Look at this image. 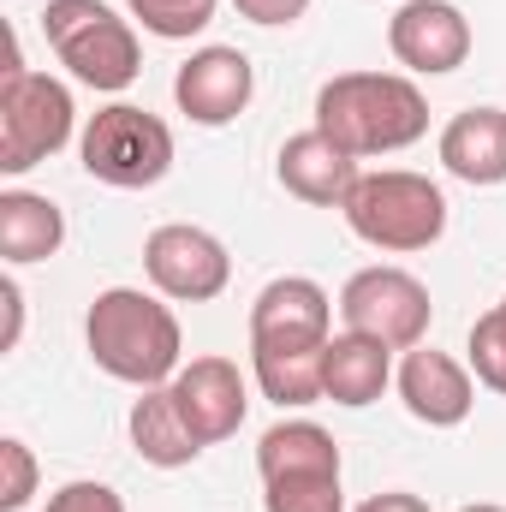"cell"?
<instances>
[{"label":"cell","mask_w":506,"mask_h":512,"mask_svg":"<svg viewBox=\"0 0 506 512\" xmlns=\"http://www.w3.org/2000/svg\"><path fill=\"white\" fill-rule=\"evenodd\" d=\"M84 346H90V364L102 376H114V382L143 393V387H167L179 376L185 334H179V316L161 304V292L108 286V292L90 298Z\"/></svg>","instance_id":"6da1fadb"},{"label":"cell","mask_w":506,"mask_h":512,"mask_svg":"<svg viewBox=\"0 0 506 512\" xmlns=\"http://www.w3.org/2000/svg\"><path fill=\"white\" fill-rule=\"evenodd\" d=\"M316 131H328L346 155H399L423 143L429 102L405 72H340L316 90Z\"/></svg>","instance_id":"7a4b0ae2"},{"label":"cell","mask_w":506,"mask_h":512,"mask_svg":"<svg viewBox=\"0 0 506 512\" xmlns=\"http://www.w3.org/2000/svg\"><path fill=\"white\" fill-rule=\"evenodd\" d=\"M346 227L387 256H411L429 251L441 233H447V197L429 173H411V167H381V173H358L352 197L340 203Z\"/></svg>","instance_id":"3957f363"},{"label":"cell","mask_w":506,"mask_h":512,"mask_svg":"<svg viewBox=\"0 0 506 512\" xmlns=\"http://www.w3.org/2000/svg\"><path fill=\"white\" fill-rule=\"evenodd\" d=\"M42 36H48L54 60H60L78 84H90V90H102V96L131 90L137 72H143L137 30H131V18H120L108 0H48Z\"/></svg>","instance_id":"277c9868"},{"label":"cell","mask_w":506,"mask_h":512,"mask_svg":"<svg viewBox=\"0 0 506 512\" xmlns=\"http://www.w3.org/2000/svg\"><path fill=\"white\" fill-rule=\"evenodd\" d=\"M78 161L90 179L114 191H149L173 173V126L149 108L108 102L102 114H90V126L78 137Z\"/></svg>","instance_id":"5b68a950"},{"label":"cell","mask_w":506,"mask_h":512,"mask_svg":"<svg viewBox=\"0 0 506 512\" xmlns=\"http://www.w3.org/2000/svg\"><path fill=\"white\" fill-rule=\"evenodd\" d=\"M78 131L72 90L48 72H6L0 84V173H30L60 155Z\"/></svg>","instance_id":"8992f818"},{"label":"cell","mask_w":506,"mask_h":512,"mask_svg":"<svg viewBox=\"0 0 506 512\" xmlns=\"http://www.w3.org/2000/svg\"><path fill=\"white\" fill-rule=\"evenodd\" d=\"M340 322L352 334H370L387 352H411L429 340V322H435V304H429V286L411 274V268H358L346 286H340Z\"/></svg>","instance_id":"52a82bcc"},{"label":"cell","mask_w":506,"mask_h":512,"mask_svg":"<svg viewBox=\"0 0 506 512\" xmlns=\"http://www.w3.org/2000/svg\"><path fill=\"white\" fill-rule=\"evenodd\" d=\"M143 274L161 298L173 304H209L227 292L233 280V256L227 245L209 233V227H191V221H167L143 239Z\"/></svg>","instance_id":"ba28073f"},{"label":"cell","mask_w":506,"mask_h":512,"mask_svg":"<svg viewBox=\"0 0 506 512\" xmlns=\"http://www.w3.org/2000/svg\"><path fill=\"white\" fill-rule=\"evenodd\" d=\"M256 96V66L245 48H227V42H209L197 48L179 72H173V102L191 126H233Z\"/></svg>","instance_id":"9c48e42d"},{"label":"cell","mask_w":506,"mask_h":512,"mask_svg":"<svg viewBox=\"0 0 506 512\" xmlns=\"http://www.w3.org/2000/svg\"><path fill=\"white\" fill-rule=\"evenodd\" d=\"M387 48L411 78H447L471 60V18L453 0H405L387 18Z\"/></svg>","instance_id":"30bf717a"},{"label":"cell","mask_w":506,"mask_h":512,"mask_svg":"<svg viewBox=\"0 0 506 512\" xmlns=\"http://www.w3.org/2000/svg\"><path fill=\"white\" fill-rule=\"evenodd\" d=\"M334 340V298L310 274H280L251 304V346H328Z\"/></svg>","instance_id":"8fae6325"},{"label":"cell","mask_w":506,"mask_h":512,"mask_svg":"<svg viewBox=\"0 0 506 512\" xmlns=\"http://www.w3.org/2000/svg\"><path fill=\"white\" fill-rule=\"evenodd\" d=\"M393 387H399L405 411L417 423H429V429H459L471 417V405H477L471 364H459V358H447L435 346H411L399 358V370H393Z\"/></svg>","instance_id":"7c38bea8"},{"label":"cell","mask_w":506,"mask_h":512,"mask_svg":"<svg viewBox=\"0 0 506 512\" xmlns=\"http://www.w3.org/2000/svg\"><path fill=\"white\" fill-rule=\"evenodd\" d=\"M167 387H173V399H179V411L203 447L233 441L245 411H251V382L239 376L233 358H191V364H179V376Z\"/></svg>","instance_id":"4fadbf2b"},{"label":"cell","mask_w":506,"mask_h":512,"mask_svg":"<svg viewBox=\"0 0 506 512\" xmlns=\"http://www.w3.org/2000/svg\"><path fill=\"white\" fill-rule=\"evenodd\" d=\"M274 173H280V185H286L298 203H310V209H340V203L352 197V185H358V155H346L328 131L310 126V131H298V137L280 143Z\"/></svg>","instance_id":"5bb4252c"},{"label":"cell","mask_w":506,"mask_h":512,"mask_svg":"<svg viewBox=\"0 0 506 512\" xmlns=\"http://www.w3.org/2000/svg\"><path fill=\"white\" fill-rule=\"evenodd\" d=\"M441 167L465 185H506V108H465L441 126Z\"/></svg>","instance_id":"9a60e30c"},{"label":"cell","mask_w":506,"mask_h":512,"mask_svg":"<svg viewBox=\"0 0 506 512\" xmlns=\"http://www.w3.org/2000/svg\"><path fill=\"white\" fill-rule=\"evenodd\" d=\"M126 429H131L137 459L155 465V471H185V465L203 453L197 429L185 423V411H179V399H173V387H143V393L131 399Z\"/></svg>","instance_id":"2e32d148"},{"label":"cell","mask_w":506,"mask_h":512,"mask_svg":"<svg viewBox=\"0 0 506 512\" xmlns=\"http://www.w3.org/2000/svg\"><path fill=\"white\" fill-rule=\"evenodd\" d=\"M387 382H393V352L381 340L352 334V328L328 340V352H322V399H334L346 411H364L387 393Z\"/></svg>","instance_id":"e0dca14e"},{"label":"cell","mask_w":506,"mask_h":512,"mask_svg":"<svg viewBox=\"0 0 506 512\" xmlns=\"http://www.w3.org/2000/svg\"><path fill=\"white\" fill-rule=\"evenodd\" d=\"M66 245V215L54 197L42 191H0V262L24 268V262H48Z\"/></svg>","instance_id":"ac0fdd59"},{"label":"cell","mask_w":506,"mask_h":512,"mask_svg":"<svg viewBox=\"0 0 506 512\" xmlns=\"http://www.w3.org/2000/svg\"><path fill=\"white\" fill-rule=\"evenodd\" d=\"M256 471L268 477H304V471H340V441L310 423V417H286L256 441Z\"/></svg>","instance_id":"d6986e66"},{"label":"cell","mask_w":506,"mask_h":512,"mask_svg":"<svg viewBox=\"0 0 506 512\" xmlns=\"http://www.w3.org/2000/svg\"><path fill=\"white\" fill-rule=\"evenodd\" d=\"M322 352L328 346H251V370L262 399H274L280 411L316 405L322 399Z\"/></svg>","instance_id":"ffe728a7"},{"label":"cell","mask_w":506,"mask_h":512,"mask_svg":"<svg viewBox=\"0 0 506 512\" xmlns=\"http://www.w3.org/2000/svg\"><path fill=\"white\" fill-rule=\"evenodd\" d=\"M262 512H346L340 471H304V477H268Z\"/></svg>","instance_id":"44dd1931"},{"label":"cell","mask_w":506,"mask_h":512,"mask_svg":"<svg viewBox=\"0 0 506 512\" xmlns=\"http://www.w3.org/2000/svg\"><path fill=\"white\" fill-rule=\"evenodd\" d=\"M126 6L149 36H161V42H191V36H203V30L215 24V6H221V0H126Z\"/></svg>","instance_id":"7402d4cb"},{"label":"cell","mask_w":506,"mask_h":512,"mask_svg":"<svg viewBox=\"0 0 506 512\" xmlns=\"http://www.w3.org/2000/svg\"><path fill=\"white\" fill-rule=\"evenodd\" d=\"M471 376L477 387H489V393H506V298L489 310V316H477L471 322Z\"/></svg>","instance_id":"603a6c76"},{"label":"cell","mask_w":506,"mask_h":512,"mask_svg":"<svg viewBox=\"0 0 506 512\" xmlns=\"http://www.w3.org/2000/svg\"><path fill=\"white\" fill-rule=\"evenodd\" d=\"M36 453L18 441V435H6L0 441V512H24L36 501Z\"/></svg>","instance_id":"cb8c5ba5"},{"label":"cell","mask_w":506,"mask_h":512,"mask_svg":"<svg viewBox=\"0 0 506 512\" xmlns=\"http://www.w3.org/2000/svg\"><path fill=\"white\" fill-rule=\"evenodd\" d=\"M42 512H126V501H120V489L78 477V483H60V489L48 495V507H42Z\"/></svg>","instance_id":"d4e9b609"},{"label":"cell","mask_w":506,"mask_h":512,"mask_svg":"<svg viewBox=\"0 0 506 512\" xmlns=\"http://www.w3.org/2000/svg\"><path fill=\"white\" fill-rule=\"evenodd\" d=\"M233 6H239V18H251L262 30H286L310 12V0H233Z\"/></svg>","instance_id":"484cf974"},{"label":"cell","mask_w":506,"mask_h":512,"mask_svg":"<svg viewBox=\"0 0 506 512\" xmlns=\"http://www.w3.org/2000/svg\"><path fill=\"white\" fill-rule=\"evenodd\" d=\"M0 304H6V334H0V352H12V346H18V334H24V292H18V280H12V274L0 280Z\"/></svg>","instance_id":"4316f807"},{"label":"cell","mask_w":506,"mask_h":512,"mask_svg":"<svg viewBox=\"0 0 506 512\" xmlns=\"http://www.w3.org/2000/svg\"><path fill=\"white\" fill-rule=\"evenodd\" d=\"M358 512H429V501L411 495V489H381V495H370Z\"/></svg>","instance_id":"83f0119b"},{"label":"cell","mask_w":506,"mask_h":512,"mask_svg":"<svg viewBox=\"0 0 506 512\" xmlns=\"http://www.w3.org/2000/svg\"><path fill=\"white\" fill-rule=\"evenodd\" d=\"M459 512H506V507H459Z\"/></svg>","instance_id":"f1b7e54d"}]
</instances>
